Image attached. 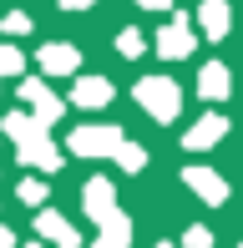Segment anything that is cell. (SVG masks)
I'll use <instances>...</instances> for the list:
<instances>
[{
    "mask_svg": "<svg viewBox=\"0 0 243 248\" xmlns=\"http://www.w3.org/2000/svg\"><path fill=\"white\" fill-rule=\"evenodd\" d=\"M142 101H147V107H157L162 111V117H172V111H178V92H172V86L167 81H147V86H142Z\"/></svg>",
    "mask_w": 243,
    "mask_h": 248,
    "instance_id": "cell-1",
    "label": "cell"
},
{
    "mask_svg": "<svg viewBox=\"0 0 243 248\" xmlns=\"http://www.w3.org/2000/svg\"><path fill=\"white\" fill-rule=\"evenodd\" d=\"M203 76H208V81H203V86H208V92H213V96H223V92H228V81H223V76H228V71H223V66H208V71H203Z\"/></svg>",
    "mask_w": 243,
    "mask_h": 248,
    "instance_id": "cell-4",
    "label": "cell"
},
{
    "mask_svg": "<svg viewBox=\"0 0 243 248\" xmlns=\"http://www.w3.org/2000/svg\"><path fill=\"white\" fill-rule=\"evenodd\" d=\"M223 26H228V10H223V0H213V5H208V31L223 36Z\"/></svg>",
    "mask_w": 243,
    "mask_h": 248,
    "instance_id": "cell-3",
    "label": "cell"
},
{
    "mask_svg": "<svg viewBox=\"0 0 243 248\" xmlns=\"http://www.w3.org/2000/svg\"><path fill=\"white\" fill-rule=\"evenodd\" d=\"M187 183H193V187H203V193H208V202H223V183H218L213 172H193Z\"/></svg>",
    "mask_w": 243,
    "mask_h": 248,
    "instance_id": "cell-2",
    "label": "cell"
}]
</instances>
